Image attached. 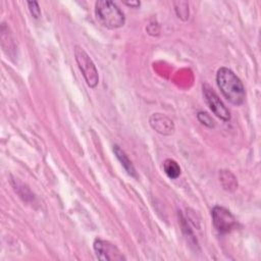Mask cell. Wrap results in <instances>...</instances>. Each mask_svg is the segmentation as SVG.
Here are the masks:
<instances>
[{
    "label": "cell",
    "mask_w": 261,
    "mask_h": 261,
    "mask_svg": "<svg viewBox=\"0 0 261 261\" xmlns=\"http://www.w3.org/2000/svg\"><path fill=\"white\" fill-rule=\"evenodd\" d=\"M113 151H114V154H115L116 158L119 160V162L121 163V165L123 166V168L125 169L127 174L130 175V176L137 177L138 175H137L136 169H135L133 163L130 162V160L128 159L127 155L124 153V151H122L117 145L113 146Z\"/></svg>",
    "instance_id": "8"
},
{
    "label": "cell",
    "mask_w": 261,
    "mask_h": 261,
    "mask_svg": "<svg viewBox=\"0 0 261 261\" xmlns=\"http://www.w3.org/2000/svg\"><path fill=\"white\" fill-rule=\"evenodd\" d=\"M216 83L224 98L233 105H241L246 98L242 81L227 67H220L216 73Z\"/></svg>",
    "instance_id": "1"
},
{
    "label": "cell",
    "mask_w": 261,
    "mask_h": 261,
    "mask_svg": "<svg viewBox=\"0 0 261 261\" xmlns=\"http://www.w3.org/2000/svg\"><path fill=\"white\" fill-rule=\"evenodd\" d=\"M27 4L29 6L31 14L35 18H39L40 15H41V10H40V7H39V3L37 1H29Z\"/></svg>",
    "instance_id": "13"
},
{
    "label": "cell",
    "mask_w": 261,
    "mask_h": 261,
    "mask_svg": "<svg viewBox=\"0 0 261 261\" xmlns=\"http://www.w3.org/2000/svg\"><path fill=\"white\" fill-rule=\"evenodd\" d=\"M173 5L177 17L187 20L189 18V3L187 1H174Z\"/></svg>",
    "instance_id": "11"
},
{
    "label": "cell",
    "mask_w": 261,
    "mask_h": 261,
    "mask_svg": "<svg viewBox=\"0 0 261 261\" xmlns=\"http://www.w3.org/2000/svg\"><path fill=\"white\" fill-rule=\"evenodd\" d=\"M149 121L151 127L160 135L169 136L174 132L173 121L162 113H153Z\"/></svg>",
    "instance_id": "7"
},
{
    "label": "cell",
    "mask_w": 261,
    "mask_h": 261,
    "mask_svg": "<svg viewBox=\"0 0 261 261\" xmlns=\"http://www.w3.org/2000/svg\"><path fill=\"white\" fill-rule=\"evenodd\" d=\"M163 170L165 174L171 178L175 179L180 175V167L176 161L173 159H165L163 162Z\"/></svg>",
    "instance_id": "10"
},
{
    "label": "cell",
    "mask_w": 261,
    "mask_h": 261,
    "mask_svg": "<svg viewBox=\"0 0 261 261\" xmlns=\"http://www.w3.org/2000/svg\"><path fill=\"white\" fill-rule=\"evenodd\" d=\"M197 118H198V120H199L202 124L206 125L207 127H214V125H215V124H214V120L212 119V117H211L207 112H204V111L198 112Z\"/></svg>",
    "instance_id": "12"
},
{
    "label": "cell",
    "mask_w": 261,
    "mask_h": 261,
    "mask_svg": "<svg viewBox=\"0 0 261 261\" xmlns=\"http://www.w3.org/2000/svg\"><path fill=\"white\" fill-rule=\"evenodd\" d=\"M73 52L77 66L82 71L87 85L90 88H95L99 83V75L93 60L81 46H74Z\"/></svg>",
    "instance_id": "3"
},
{
    "label": "cell",
    "mask_w": 261,
    "mask_h": 261,
    "mask_svg": "<svg viewBox=\"0 0 261 261\" xmlns=\"http://www.w3.org/2000/svg\"><path fill=\"white\" fill-rule=\"evenodd\" d=\"M95 15L101 25L110 30L121 28L125 22L123 12L109 0H99L95 3Z\"/></svg>",
    "instance_id": "2"
},
{
    "label": "cell",
    "mask_w": 261,
    "mask_h": 261,
    "mask_svg": "<svg viewBox=\"0 0 261 261\" xmlns=\"http://www.w3.org/2000/svg\"><path fill=\"white\" fill-rule=\"evenodd\" d=\"M212 222L219 233H227L238 225L236 217L229 210L221 206H215L211 211Z\"/></svg>",
    "instance_id": "4"
},
{
    "label": "cell",
    "mask_w": 261,
    "mask_h": 261,
    "mask_svg": "<svg viewBox=\"0 0 261 261\" xmlns=\"http://www.w3.org/2000/svg\"><path fill=\"white\" fill-rule=\"evenodd\" d=\"M93 247H94L95 254L99 260H124L125 259V257L121 254L118 248L108 241L97 238L94 241Z\"/></svg>",
    "instance_id": "6"
},
{
    "label": "cell",
    "mask_w": 261,
    "mask_h": 261,
    "mask_svg": "<svg viewBox=\"0 0 261 261\" xmlns=\"http://www.w3.org/2000/svg\"><path fill=\"white\" fill-rule=\"evenodd\" d=\"M125 5H127V6H130V7H134V8H138L139 6H140V2L139 1H130V2H127V1H125V2H123Z\"/></svg>",
    "instance_id": "14"
},
{
    "label": "cell",
    "mask_w": 261,
    "mask_h": 261,
    "mask_svg": "<svg viewBox=\"0 0 261 261\" xmlns=\"http://www.w3.org/2000/svg\"><path fill=\"white\" fill-rule=\"evenodd\" d=\"M203 94H204L207 105L217 117H219L224 121H227L230 119V114L228 109L224 106L223 102L220 100L218 95L208 85H203Z\"/></svg>",
    "instance_id": "5"
},
{
    "label": "cell",
    "mask_w": 261,
    "mask_h": 261,
    "mask_svg": "<svg viewBox=\"0 0 261 261\" xmlns=\"http://www.w3.org/2000/svg\"><path fill=\"white\" fill-rule=\"evenodd\" d=\"M219 180L225 191L232 192L238 187V181L236 176L229 170H220Z\"/></svg>",
    "instance_id": "9"
}]
</instances>
